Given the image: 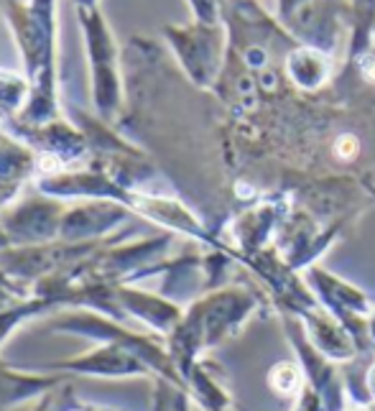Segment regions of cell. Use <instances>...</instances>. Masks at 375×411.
I'll return each mask as SVG.
<instances>
[{
    "label": "cell",
    "mask_w": 375,
    "mask_h": 411,
    "mask_svg": "<svg viewBox=\"0 0 375 411\" xmlns=\"http://www.w3.org/2000/svg\"><path fill=\"white\" fill-rule=\"evenodd\" d=\"M337 153L342 158H352L357 153V141L352 138V136H342V138L337 141Z\"/></svg>",
    "instance_id": "6"
},
{
    "label": "cell",
    "mask_w": 375,
    "mask_h": 411,
    "mask_svg": "<svg viewBox=\"0 0 375 411\" xmlns=\"http://www.w3.org/2000/svg\"><path fill=\"white\" fill-rule=\"evenodd\" d=\"M84 33H87L89 62H92V87H95V102L100 113L108 118L115 102V80H113V46H110L108 28L102 23L100 13L95 8H79Z\"/></svg>",
    "instance_id": "2"
},
{
    "label": "cell",
    "mask_w": 375,
    "mask_h": 411,
    "mask_svg": "<svg viewBox=\"0 0 375 411\" xmlns=\"http://www.w3.org/2000/svg\"><path fill=\"white\" fill-rule=\"evenodd\" d=\"M59 207L46 202H26L3 217V228L13 243H44L59 233Z\"/></svg>",
    "instance_id": "3"
},
{
    "label": "cell",
    "mask_w": 375,
    "mask_h": 411,
    "mask_svg": "<svg viewBox=\"0 0 375 411\" xmlns=\"http://www.w3.org/2000/svg\"><path fill=\"white\" fill-rule=\"evenodd\" d=\"M296 383H299V373H296V368L291 366H279L274 371V386L279 388V391L289 393L296 388Z\"/></svg>",
    "instance_id": "5"
},
{
    "label": "cell",
    "mask_w": 375,
    "mask_h": 411,
    "mask_svg": "<svg viewBox=\"0 0 375 411\" xmlns=\"http://www.w3.org/2000/svg\"><path fill=\"white\" fill-rule=\"evenodd\" d=\"M8 21L18 38L33 87L23 121L44 123L54 118V0H31V6L8 0Z\"/></svg>",
    "instance_id": "1"
},
{
    "label": "cell",
    "mask_w": 375,
    "mask_h": 411,
    "mask_svg": "<svg viewBox=\"0 0 375 411\" xmlns=\"http://www.w3.org/2000/svg\"><path fill=\"white\" fill-rule=\"evenodd\" d=\"M79 8H95V0H77Z\"/></svg>",
    "instance_id": "8"
},
{
    "label": "cell",
    "mask_w": 375,
    "mask_h": 411,
    "mask_svg": "<svg viewBox=\"0 0 375 411\" xmlns=\"http://www.w3.org/2000/svg\"><path fill=\"white\" fill-rule=\"evenodd\" d=\"M115 222V209L108 207V202L100 204H84L64 212L62 225H59V235L67 241H84L89 235L108 233V228Z\"/></svg>",
    "instance_id": "4"
},
{
    "label": "cell",
    "mask_w": 375,
    "mask_h": 411,
    "mask_svg": "<svg viewBox=\"0 0 375 411\" xmlns=\"http://www.w3.org/2000/svg\"><path fill=\"white\" fill-rule=\"evenodd\" d=\"M363 75L368 77L370 82H375V62L373 59H368V62L363 64Z\"/></svg>",
    "instance_id": "7"
}]
</instances>
